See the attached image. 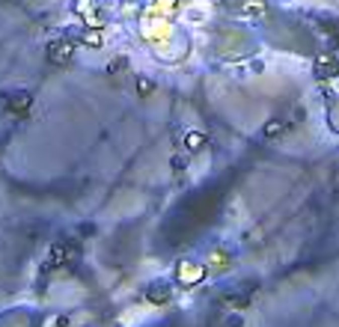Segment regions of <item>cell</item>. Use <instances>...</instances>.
<instances>
[]
</instances>
